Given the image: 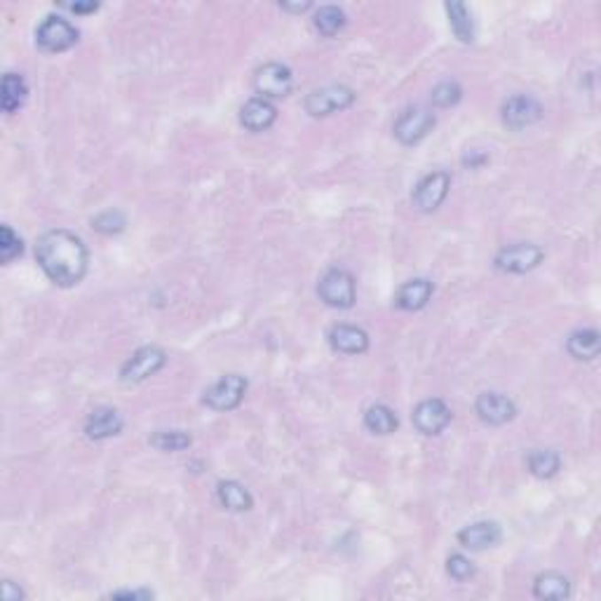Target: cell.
<instances>
[{
    "label": "cell",
    "instance_id": "18",
    "mask_svg": "<svg viewBox=\"0 0 601 601\" xmlns=\"http://www.w3.org/2000/svg\"><path fill=\"white\" fill-rule=\"evenodd\" d=\"M433 292V282L425 280V277H416V280H409L402 285L397 296H394V306L400 308V310L414 313V310H421V308L428 306Z\"/></svg>",
    "mask_w": 601,
    "mask_h": 601
},
{
    "label": "cell",
    "instance_id": "14",
    "mask_svg": "<svg viewBox=\"0 0 601 601\" xmlns=\"http://www.w3.org/2000/svg\"><path fill=\"white\" fill-rule=\"evenodd\" d=\"M275 121H277V108L273 101L263 99V97H252L240 108L242 128L249 132H266L268 128H273Z\"/></svg>",
    "mask_w": 601,
    "mask_h": 601
},
{
    "label": "cell",
    "instance_id": "20",
    "mask_svg": "<svg viewBox=\"0 0 601 601\" xmlns=\"http://www.w3.org/2000/svg\"><path fill=\"white\" fill-rule=\"evenodd\" d=\"M216 496H219L221 505L230 512H247L254 505V498L249 494L247 488L242 487L240 481L235 480H226L219 481V487H216Z\"/></svg>",
    "mask_w": 601,
    "mask_h": 601
},
{
    "label": "cell",
    "instance_id": "30",
    "mask_svg": "<svg viewBox=\"0 0 601 601\" xmlns=\"http://www.w3.org/2000/svg\"><path fill=\"white\" fill-rule=\"evenodd\" d=\"M92 226L94 230H99L104 235H115L125 230L128 221H125L122 212H118V209H108V212H101L99 216H94Z\"/></svg>",
    "mask_w": 601,
    "mask_h": 601
},
{
    "label": "cell",
    "instance_id": "3",
    "mask_svg": "<svg viewBox=\"0 0 601 601\" xmlns=\"http://www.w3.org/2000/svg\"><path fill=\"white\" fill-rule=\"evenodd\" d=\"M317 294L327 303L329 308H353L355 299H357V289H355V277L343 268H332L322 275L320 285H317Z\"/></svg>",
    "mask_w": 601,
    "mask_h": 601
},
{
    "label": "cell",
    "instance_id": "9",
    "mask_svg": "<svg viewBox=\"0 0 601 601\" xmlns=\"http://www.w3.org/2000/svg\"><path fill=\"white\" fill-rule=\"evenodd\" d=\"M542 259H545V252H542L538 245L517 242V245H510V247L498 252V256H496V268L503 270V273L521 275L541 266Z\"/></svg>",
    "mask_w": 601,
    "mask_h": 601
},
{
    "label": "cell",
    "instance_id": "4",
    "mask_svg": "<svg viewBox=\"0 0 601 601\" xmlns=\"http://www.w3.org/2000/svg\"><path fill=\"white\" fill-rule=\"evenodd\" d=\"M355 97L357 94L350 87L327 85L308 94L303 106H306L308 115H313V118H327V115L339 113V111H346V108L353 106Z\"/></svg>",
    "mask_w": 601,
    "mask_h": 601
},
{
    "label": "cell",
    "instance_id": "29",
    "mask_svg": "<svg viewBox=\"0 0 601 601\" xmlns=\"http://www.w3.org/2000/svg\"><path fill=\"white\" fill-rule=\"evenodd\" d=\"M21 252H24V242H21V238L17 233H14L12 228L3 226L0 228V261L3 263H12L17 256H21Z\"/></svg>",
    "mask_w": 601,
    "mask_h": 601
},
{
    "label": "cell",
    "instance_id": "33",
    "mask_svg": "<svg viewBox=\"0 0 601 601\" xmlns=\"http://www.w3.org/2000/svg\"><path fill=\"white\" fill-rule=\"evenodd\" d=\"M3 599L20 601V599H24V592H21L20 588H14L12 581H3Z\"/></svg>",
    "mask_w": 601,
    "mask_h": 601
},
{
    "label": "cell",
    "instance_id": "1",
    "mask_svg": "<svg viewBox=\"0 0 601 601\" xmlns=\"http://www.w3.org/2000/svg\"><path fill=\"white\" fill-rule=\"evenodd\" d=\"M35 261L54 285L75 287L85 277L90 254L78 235L68 230H50L35 245Z\"/></svg>",
    "mask_w": 601,
    "mask_h": 601
},
{
    "label": "cell",
    "instance_id": "12",
    "mask_svg": "<svg viewBox=\"0 0 601 601\" xmlns=\"http://www.w3.org/2000/svg\"><path fill=\"white\" fill-rule=\"evenodd\" d=\"M411 421H414L418 433L433 437V434H440L441 430L451 423V409L447 407V402L437 400V397H433V400H423L421 404L414 409Z\"/></svg>",
    "mask_w": 601,
    "mask_h": 601
},
{
    "label": "cell",
    "instance_id": "10",
    "mask_svg": "<svg viewBox=\"0 0 601 601\" xmlns=\"http://www.w3.org/2000/svg\"><path fill=\"white\" fill-rule=\"evenodd\" d=\"M449 188H451V176L447 172H430L428 176H423L416 186L411 200H414V207L423 215H430V212H437L441 207V202L447 200Z\"/></svg>",
    "mask_w": 601,
    "mask_h": 601
},
{
    "label": "cell",
    "instance_id": "17",
    "mask_svg": "<svg viewBox=\"0 0 601 601\" xmlns=\"http://www.w3.org/2000/svg\"><path fill=\"white\" fill-rule=\"evenodd\" d=\"M122 430V418L121 414L111 407H99L94 409L92 414L87 416L85 421V433L90 440H111L115 434H121Z\"/></svg>",
    "mask_w": 601,
    "mask_h": 601
},
{
    "label": "cell",
    "instance_id": "16",
    "mask_svg": "<svg viewBox=\"0 0 601 601\" xmlns=\"http://www.w3.org/2000/svg\"><path fill=\"white\" fill-rule=\"evenodd\" d=\"M329 343H332L336 353L362 355L367 353L369 334L364 329L355 327V324H336L329 332Z\"/></svg>",
    "mask_w": 601,
    "mask_h": 601
},
{
    "label": "cell",
    "instance_id": "34",
    "mask_svg": "<svg viewBox=\"0 0 601 601\" xmlns=\"http://www.w3.org/2000/svg\"><path fill=\"white\" fill-rule=\"evenodd\" d=\"M64 7L75 14H85V12H97V10H99V3H66Z\"/></svg>",
    "mask_w": 601,
    "mask_h": 601
},
{
    "label": "cell",
    "instance_id": "23",
    "mask_svg": "<svg viewBox=\"0 0 601 601\" xmlns=\"http://www.w3.org/2000/svg\"><path fill=\"white\" fill-rule=\"evenodd\" d=\"M449 14V24H451V31L456 34V38L461 43H472L474 41V21L470 10L463 3H447L444 5Z\"/></svg>",
    "mask_w": 601,
    "mask_h": 601
},
{
    "label": "cell",
    "instance_id": "28",
    "mask_svg": "<svg viewBox=\"0 0 601 601\" xmlns=\"http://www.w3.org/2000/svg\"><path fill=\"white\" fill-rule=\"evenodd\" d=\"M461 97H463V90L458 82L444 81L434 87L433 94H430V101H433V106H437V108H451L461 101Z\"/></svg>",
    "mask_w": 601,
    "mask_h": 601
},
{
    "label": "cell",
    "instance_id": "11",
    "mask_svg": "<svg viewBox=\"0 0 601 601\" xmlns=\"http://www.w3.org/2000/svg\"><path fill=\"white\" fill-rule=\"evenodd\" d=\"M501 113L503 122H505L510 129H524L541 121L542 106L534 99V97H528V94H517V97H510V99L503 104Z\"/></svg>",
    "mask_w": 601,
    "mask_h": 601
},
{
    "label": "cell",
    "instance_id": "5",
    "mask_svg": "<svg viewBox=\"0 0 601 601\" xmlns=\"http://www.w3.org/2000/svg\"><path fill=\"white\" fill-rule=\"evenodd\" d=\"M245 393H247V379L240 374H226L205 390L202 402L215 411H233L245 400Z\"/></svg>",
    "mask_w": 601,
    "mask_h": 601
},
{
    "label": "cell",
    "instance_id": "15",
    "mask_svg": "<svg viewBox=\"0 0 601 601\" xmlns=\"http://www.w3.org/2000/svg\"><path fill=\"white\" fill-rule=\"evenodd\" d=\"M503 538L501 527L496 521H474L458 531V542L468 550H487L498 545Z\"/></svg>",
    "mask_w": 601,
    "mask_h": 601
},
{
    "label": "cell",
    "instance_id": "8",
    "mask_svg": "<svg viewBox=\"0 0 601 601\" xmlns=\"http://www.w3.org/2000/svg\"><path fill=\"white\" fill-rule=\"evenodd\" d=\"M292 87H294V75L292 68L285 64L270 61L254 71V90L263 99H282L292 92Z\"/></svg>",
    "mask_w": 601,
    "mask_h": 601
},
{
    "label": "cell",
    "instance_id": "31",
    "mask_svg": "<svg viewBox=\"0 0 601 601\" xmlns=\"http://www.w3.org/2000/svg\"><path fill=\"white\" fill-rule=\"evenodd\" d=\"M447 574L454 578V581H468L474 575V564L463 555H451L447 559Z\"/></svg>",
    "mask_w": 601,
    "mask_h": 601
},
{
    "label": "cell",
    "instance_id": "22",
    "mask_svg": "<svg viewBox=\"0 0 601 601\" xmlns=\"http://www.w3.org/2000/svg\"><path fill=\"white\" fill-rule=\"evenodd\" d=\"M27 94H28L27 81H24L20 74H7L5 78H3V90H0V104H3V111L10 115L17 113V111L24 106Z\"/></svg>",
    "mask_w": 601,
    "mask_h": 601
},
{
    "label": "cell",
    "instance_id": "35",
    "mask_svg": "<svg viewBox=\"0 0 601 601\" xmlns=\"http://www.w3.org/2000/svg\"><path fill=\"white\" fill-rule=\"evenodd\" d=\"M282 10H287V12H306V10H310V3H294V5H289V3H282Z\"/></svg>",
    "mask_w": 601,
    "mask_h": 601
},
{
    "label": "cell",
    "instance_id": "27",
    "mask_svg": "<svg viewBox=\"0 0 601 601\" xmlns=\"http://www.w3.org/2000/svg\"><path fill=\"white\" fill-rule=\"evenodd\" d=\"M193 444L191 434L183 433V430H158L151 437V447H155L158 451H165V454H176V451H186L188 447Z\"/></svg>",
    "mask_w": 601,
    "mask_h": 601
},
{
    "label": "cell",
    "instance_id": "7",
    "mask_svg": "<svg viewBox=\"0 0 601 601\" xmlns=\"http://www.w3.org/2000/svg\"><path fill=\"white\" fill-rule=\"evenodd\" d=\"M35 43L45 52H66L78 43V28L68 20H64V17L50 14L35 31Z\"/></svg>",
    "mask_w": 601,
    "mask_h": 601
},
{
    "label": "cell",
    "instance_id": "25",
    "mask_svg": "<svg viewBox=\"0 0 601 601\" xmlns=\"http://www.w3.org/2000/svg\"><path fill=\"white\" fill-rule=\"evenodd\" d=\"M561 468V458L552 449H538L528 454V472L538 480H550L555 477Z\"/></svg>",
    "mask_w": 601,
    "mask_h": 601
},
{
    "label": "cell",
    "instance_id": "2",
    "mask_svg": "<svg viewBox=\"0 0 601 601\" xmlns=\"http://www.w3.org/2000/svg\"><path fill=\"white\" fill-rule=\"evenodd\" d=\"M168 362L165 350L158 346H144L129 357L121 369V381L125 386H139V383L148 381L151 376L158 374Z\"/></svg>",
    "mask_w": 601,
    "mask_h": 601
},
{
    "label": "cell",
    "instance_id": "13",
    "mask_svg": "<svg viewBox=\"0 0 601 601\" xmlns=\"http://www.w3.org/2000/svg\"><path fill=\"white\" fill-rule=\"evenodd\" d=\"M474 411L488 425H505L515 418V402L503 393H481L474 402Z\"/></svg>",
    "mask_w": 601,
    "mask_h": 601
},
{
    "label": "cell",
    "instance_id": "32",
    "mask_svg": "<svg viewBox=\"0 0 601 601\" xmlns=\"http://www.w3.org/2000/svg\"><path fill=\"white\" fill-rule=\"evenodd\" d=\"M111 599H153V592L148 589H121V592H111Z\"/></svg>",
    "mask_w": 601,
    "mask_h": 601
},
{
    "label": "cell",
    "instance_id": "24",
    "mask_svg": "<svg viewBox=\"0 0 601 601\" xmlns=\"http://www.w3.org/2000/svg\"><path fill=\"white\" fill-rule=\"evenodd\" d=\"M364 425L374 434H393L400 425L397 414L387 404H371L364 414Z\"/></svg>",
    "mask_w": 601,
    "mask_h": 601
},
{
    "label": "cell",
    "instance_id": "21",
    "mask_svg": "<svg viewBox=\"0 0 601 601\" xmlns=\"http://www.w3.org/2000/svg\"><path fill=\"white\" fill-rule=\"evenodd\" d=\"M534 595L538 597V599L552 601L566 599V597L571 595V582H568L566 575L559 574V571H545V574H541L535 578Z\"/></svg>",
    "mask_w": 601,
    "mask_h": 601
},
{
    "label": "cell",
    "instance_id": "19",
    "mask_svg": "<svg viewBox=\"0 0 601 601\" xmlns=\"http://www.w3.org/2000/svg\"><path fill=\"white\" fill-rule=\"evenodd\" d=\"M566 350L571 357L581 362H592L595 357H599L601 350V339L597 329H581V332H574L568 336Z\"/></svg>",
    "mask_w": 601,
    "mask_h": 601
},
{
    "label": "cell",
    "instance_id": "6",
    "mask_svg": "<svg viewBox=\"0 0 601 601\" xmlns=\"http://www.w3.org/2000/svg\"><path fill=\"white\" fill-rule=\"evenodd\" d=\"M434 122H437V118H434L433 108L409 106L407 111H402V115L394 122V137L404 146H414L433 132Z\"/></svg>",
    "mask_w": 601,
    "mask_h": 601
},
{
    "label": "cell",
    "instance_id": "26",
    "mask_svg": "<svg viewBox=\"0 0 601 601\" xmlns=\"http://www.w3.org/2000/svg\"><path fill=\"white\" fill-rule=\"evenodd\" d=\"M346 12H343L341 7L336 5H324L320 7L317 12H315V28L320 31L322 35H327V38H332V35H336L339 31H343V27H346Z\"/></svg>",
    "mask_w": 601,
    "mask_h": 601
}]
</instances>
